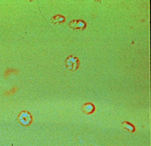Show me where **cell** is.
<instances>
[{
    "label": "cell",
    "mask_w": 151,
    "mask_h": 146,
    "mask_svg": "<svg viewBox=\"0 0 151 146\" xmlns=\"http://www.w3.org/2000/svg\"><path fill=\"white\" fill-rule=\"evenodd\" d=\"M79 60L76 57L73 56H70L67 60V64L69 69L73 70L76 69L78 67Z\"/></svg>",
    "instance_id": "1"
},
{
    "label": "cell",
    "mask_w": 151,
    "mask_h": 146,
    "mask_svg": "<svg viewBox=\"0 0 151 146\" xmlns=\"http://www.w3.org/2000/svg\"><path fill=\"white\" fill-rule=\"evenodd\" d=\"M19 119L23 125H27L30 122L31 117L29 113L24 112L19 116Z\"/></svg>",
    "instance_id": "2"
},
{
    "label": "cell",
    "mask_w": 151,
    "mask_h": 146,
    "mask_svg": "<svg viewBox=\"0 0 151 146\" xmlns=\"http://www.w3.org/2000/svg\"><path fill=\"white\" fill-rule=\"evenodd\" d=\"M71 27L74 29H83L86 27V24L82 20H74L72 23H71Z\"/></svg>",
    "instance_id": "3"
},
{
    "label": "cell",
    "mask_w": 151,
    "mask_h": 146,
    "mask_svg": "<svg viewBox=\"0 0 151 146\" xmlns=\"http://www.w3.org/2000/svg\"><path fill=\"white\" fill-rule=\"evenodd\" d=\"M83 111L84 112L87 113H91L93 112L94 110V106L93 104L90 103L84 105L83 108Z\"/></svg>",
    "instance_id": "4"
},
{
    "label": "cell",
    "mask_w": 151,
    "mask_h": 146,
    "mask_svg": "<svg viewBox=\"0 0 151 146\" xmlns=\"http://www.w3.org/2000/svg\"><path fill=\"white\" fill-rule=\"evenodd\" d=\"M125 125L128 130H130V131H132L133 130V127L132 126V125H131L129 123H126Z\"/></svg>",
    "instance_id": "5"
}]
</instances>
